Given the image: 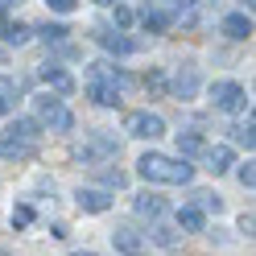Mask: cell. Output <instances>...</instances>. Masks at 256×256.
Segmentation results:
<instances>
[{"label": "cell", "mask_w": 256, "mask_h": 256, "mask_svg": "<svg viewBox=\"0 0 256 256\" xmlns=\"http://www.w3.org/2000/svg\"><path fill=\"white\" fill-rule=\"evenodd\" d=\"M136 174L157 186H190L194 182V166L186 157H170V153H145L136 162Z\"/></svg>", "instance_id": "1"}, {"label": "cell", "mask_w": 256, "mask_h": 256, "mask_svg": "<svg viewBox=\"0 0 256 256\" xmlns=\"http://www.w3.org/2000/svg\"><path fill=\"white\" fill-rule=\"evenodd\" d=\"M34 112H38V124L54 128V132H70L74 128V112L58 100V95H38L34 100Z\"/></svg>", "instance_id": "2"}, {"label": "cell", "mask_w": 256, "mask_h": 256, "mask_svg": "<svg viewBox=\"0 0 256 256\" xmlns=\"http://www.w3.org/2000/svg\"><path fill=\"white\" fill-rule=\"evenodd\" d=\"M124 132L136 136V140H157L166 132V120L157 116V112H128L124 116Z\"/></svg>", "instance_id": "3"}, {"label": "cell", "mask_w": 256, "mask_h": 256, "mask_svg": "<svg viewBox=\"0 0 256 256\" xmlns=\"http://www.w3.org/2000/svg\"><path fill=\"white\" fill-rule=\"evenodd\" d=\"M211 104L219 108V112H244L248 108V91L240 87V83H232V78H219V83L211 87Z\"/></svg>", "instance_id": "4"}, {"label": "cell", "mask_w": 256, "mask_h": 256, "mask_svg": "<svg viewBox=\"0 0 256 256\" xmlns=\"http://www.w3.org/2000/svg\"><path fill=\"white\" fill-rule=\"evenodd\" d=\"M112 248H116V252H124V256H145V252H149V236H140L136 228L120 223V228L112 232Z\"/></svg>", "instance_id": "5"}, {"label": "cell", "mask_w": 256, "mask_h": 256, "mask_svg": "<svg viewBox=\"0 0 256 256\" xmlns=\"http://www.w3.org/2000/svg\"><path fill=\"white\" fill-rule=\"evenodd\" d=\"M42 140H21V136H0V157L4 162H34Z\"/></svg>", "instance_id": "6"}, {"label": "cell", "mask_w": 256, "mask_h": 256, "mask_svg": "<svg viewBox=\"0 0 256 256\" xmlns=\"http://www.w3.org/2000/svg\"><path fill=\"white\" fill-rule=\"evenodd\" d=\"M74 202H78V211L104 215L108 206H112V194H108V190H95V186H78V190H74Z\"/></svg>", "instance_id": "7"}, {"label": "cell", "mask_w": 256, "mask_h": 256, "mask_svg": "<svg viewBox=\"0 0 256 256\" xmlns=\"http://www.w3.org/2000/svg\"><path fill=\"white\" fill-rule=\"evenodd\" d=\"M116 153H120V140L108 136V132H91L87 149H78V157H83V162H95V157H116Z\"/></svg>", "instance_id": "8"}, {"label": "cell", "mask_w": 256, "mask_h": 256, "mask_svg": "<svg viewBox=\"0 0 256 256\" xmlns=\"http://www.w3.org/2000/svg\"><path fill=\"white\" fill-rule=\"evenodd\" d=\"M170 91H174V100H194V95H198V70L194 66H182L178 74H174Z\"/></svg>", "instance_id": "9"}, {"label": "cell", "mask_w": 256, "mask_h": 256, "mask_svg": "<svg viewBox=\"0 0 256 256\" xmlns=\"http://www.w3.org/2000/svg\"><path fill=\"white\" fill-rule=\"evenodd\" d=\"M95 42H100L108 54H120V58L140 50V42H136V38H128V34H95Z\"/></svg>", "instance_id": "10"}, {"label": "cell", "mask_w": 256, "mask_h": 256, "mask_svg": "<svg viewBox=\"0 0 256 256\" xmlns=\"http://www.w3.org/2000/svg\"><path fill=\"white\" fill-rule=\"evenodd\" d=\"M17 100H21V78H12V74H0V116H12Z\"/></svg>", "instance_id": "11"}, {"label": "cell", "mask_w": 256, "mask_h": 256, "mask_svg": "<svg viewBox=\"0 0 256 256\" xmlns=\"http://www.w3.org/2000/svg\"><path fill=\"white\" fill-rule=\"evenodd\" d=\"M202 162H206L211 174H228V170L236 166V153H232V145H215V149L202 153Z\"/></svg>", "instance_id": "12"}, {"label": "cell", "mask_w": 256, "mask_h": 256, "mask_svg": "<svg viewBox=\"0 0 256 256\" xmlns=\"http://www.w3.org/2000/svg\"><path fill=\"white\" fill-rule=\"evenodd\" d=\"M42 83L50 87L54 95H70V91H74V78L62 70V66H42Z\"/></svg>", "instance_id": "13"}, {"label": "cell", "mask_w": 256, "mask_h": 256, "mask_svg": "<svg viewBox=\"0 0 256 256\" xmlns=\"http://www.w3.org/2000/svg\"><path fill=\"white\" fill-rule=\"evenodd\" d=\"M132 211L145 215V219H162V215H166V198H162V194H136V198H132Z\"/></svg>", "instance_id": "14"}, {"label": "cell", "mask_w": 256, "mask_h": 256, "mask_svg": "<svg viewBox=\"0 0 256 256\" xmlns=\"http://www.w3.org/2000/svg\"><path fill=\"white\" fill-rule=\"evenodd\" d=\"M87 95H91V104H100V108H116L120 104V87H112V83H87Z\"/></svg>", "instance_id": "15"}, {"label": "cell", "mask_w": 256, "mask_h": 256, "mask_svg": "<svg viewBox=\"0 0 256 256\" xmlns=\"http://www.w3.org/2000/svg\"><path fill=\"white\" fill-rule=\"evenodd\" d=\"M223 34H228L232 42H244L248 34H252V17H244V12H232V17H223Z\"/></svg>", "instance_id": "16"}, {"label": "cell", "mask_w": 256, "mask_h": 256, "mask_svg": "<svg viewBox=\"0 0 256 256\" xmlns=\"http://www.w3.org/2000/svg\"><path fill=\"white\" fill-rule=\"evenodd\" d=\"M4 136H21V140H42V124L38 120H29V116H17L8 128H4Z\"/></svg>", "instance_id": "17"}, {"label": "cell", "mask_w": 256, "mask_h": 256, "mask_svg": "<svg viewBox=\"0 0 256 256\" xmlns=\"http://www.w3.org/2000/svg\"><path fill=\"white\" fill-rule=\"evenodd\" d=\"M91 78H95V83H112V87H124L128 83V74L116 70L112 62H91Z\"/></svg>", "instance_id": "18"}, {"label": "cell", "mask_w": 256, "mask_h": 256, "mask_svg": "<svg viewBox=\"0 0 256 256\" xmlns=\"http://www.w3.org/2000/svg\"><path fill=\"white\" fill-rule=\"evenodd\" d=\"M170 21H174V12H170V8H145V12H140V25H145L149 34H166Z\"/></svg>", "instance_id": "19"}, {"label": "cell", "mask_w": 256, "mask_h": 256, "mask_svg": "<svg viewBox=\"0 0 256 256\" xmlns=\"http://www.w3.org/2000/svg\"><path fill=\"white\" fill-rule=\"evenodd\" d=\"M178 153L182 157H202L206 153V140L198 132H178Z\"/></svg>", "instance_id": "20"}, {"label": "cell", "mask_w": 256, "mask_h": 256, "mask_svg": "<svg viewBox=\"0 0 256 256\" xmlns=\"http://www.w3.org/2000/svg\"><path fill=\"white\" fill-rule=\"evenodd\" d=\"M0 42H8V46H25V42H29V29H25L21 21L12 25V21L0 17Z\"/></svg>", "instance_id": "21"}, {"label": "cell", "mask_w": 256, "mask_h": 256, "mask_svg": "<svg viewBox=\"0 0 256 256\" xmlns=\"http://www.w3.org/2000/svg\"><path fill=\"white\" fill-rule=\"evenodd\" d=\"M178 228L182 232H202L206 228V215L198 211V206H182V211H178Z\"/></svg>", "instance_id": "22"}, {"label": "cell", "mask_w": 256, "mask_h": 256, "mask_svg": "<svg viewBox=\"0 0 256 256\" xmlns=\"http://www.w3.org/2000/svg\"><path fill=\"white\" fill-rule=\"evenodd\" d=\"M95 178H100L108 190H124V186H128V174H124V170H104V166H100V170H95Z\"/></svg>", "instance_id": "23"}, {"label": "cell", "mask_w": 256, "mask_h": 256, "mask_svg": "<svg viewBox=\"0 0 256 256\" xmlns=\"http://www.w3.org/2000/svg\"><path fill=\"white\" fill-rule=\"evenodd\" d=\"M29 223H34V206H12V228H29Z\"/></svg>", "instance_id": "24"}, {"label": "cell", "mask_w": 256, "mask_h": 256, "mask_svg": "<svg viewBox=\"0 0 256 256\" xmlns=\"http://www.w3.org/2000/svg\"><path fill=\"white\" fill-rule=\"evenodd\" d=\"M232 136L240 140V145H248V149H252V140H256V136H252V116H248V124H236V128H232Z\"/></svg>", "instance_id": "25"}, {"label": "cell", "mask_w": 256, "mask_h": 256, "mask_svg": "<svg viewBox=\"0 0 256 256\" xmlns=\"http://www.w3.org/2000/svg\"><path fill=\"white\" fill-rule=\"evenodd\" d=\"M236 178H240V186H244V190H252V186H256V170H252V162L240 166V170H236Z\"/></svg>", "instance_id": "26"}, {"label": "cell", "mask_w": 256, "mask_h": 256, "mask_svg": "<svg viewBox=\"0 0 256 256\" xmlns=\"http://www.w3.org/2000/svg\"><path fill=\"white\" fill-rule=\"evenodd\" d=\"M66 34H70L66 25H42V38L46 42H66Z\"/></svg>", "instance_id": "27"}, {"label": "cell", "mask_w": 256, "mask_h": 256, "mask_svg": "<svg viewBox=\"0 0 256 256\" xmlns=\"http://www.w3.org/2000/svg\"><path fill=\"white\" fill-rule=\"evenodd\" d=\"M153 244H162V248H174V244H178V236H174L170 228H153Z\"/></svg>", "instance_id": "28"}, {"label": "cell", "mask_w": 256, "mask_h": 256, "mask_svg": "<svg viewBox=\"0 0 256 256\" xmlns=\"http://www.w3.org/2000/svg\"><path fill=\"white\" fill-rule=\"evenodd\" d=\"M198 211H215V215H219V211H223V198H219V194H198Z\"/></svg>", "instance_id": "29"}, {"label": "cell", "mask_w": 256, "mask_h": 256, "mask_svg": "<svg viewBox=\"0 0 256 256\" xmlns=\"http://www.w3.org/2000/svg\"><path fill=\"white\" fill-rule=\"evenodd\" d=\"M46 4H50V12H74L78 0H46Z\"/></svg>", "instance_id": "30"}, {"label": "cell", "mask_w": 256, "mask_h": 256, "mask_svg": "<svg viewBox=\"0 0 256 256\" xmlns=\"http://www.w3.org/2000/svg\"><path fill=\"white\" fill-rule=\"evenodd\" d=\"M116 25H120V29H128V25H132V8L116 4Z\"/></svg>", "instance_id": "31"}, {"label": "cell", "mask_w": 256, "mask_h": 256, "mask_svg": "<svg viewBox=\"0 0 256 256\" xmlns=\"http://www.w3.org/2000/svg\"><path fill=\"white\" fill-rule=\"evenodd\" d=\"M170 8H186V4H194V0H166Z\"/></svg>", "instance_id": "32"}, {"label": "cell", "mask_w": 256, "mask_h": 256, "mask_svg": "<svg viewBox=\"0 0 256 256\" xmlns=\"http://www.w3.org/2000/svg\"><path fill=\"white\" fill-rule=\"evenodd\" d=\"M8 4H17V0H0V12H4V8H8Z\"/></svg>", "instance_id": "33"}, {"label": "cell", "mask_w": 256, "mask_h": 256, "mask_svg": "<svg viewBox=\"0 0 256 256\" xmlns=\"http://www.w3.org/2000/svg\"><path fill=\"white\" fill-rule=\"evenodd\" d=\"M70 256H100V252H70Z\"/></svg>", "instance_id": "34"}, {"label": "cell", "mask_w": 256, "mask_h": 256, "mask_svg": "<svg viewBox=\"0 0 256 256\" xmlns=\"http://www.w3.org/2000/svg\"><path fill=\"white\" fill-rule=\"evenodd\" d=\"M95 4H116V0H95Z\"/></svg>", "instance_id": "35"}, {"label": "cell", "mask_w": 256, "mask_h": 256, "mask_svg": "<svg viewBox=\"0 0 256 256\" xmlns=\"http://www.w3.org/2000/svg\"><path fill=\"white\" fill-rule=\"evenodd\" d=\"M0 256H4V252H0Z\"/></svg>", "instance_id": "36"}]
</instances>
